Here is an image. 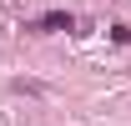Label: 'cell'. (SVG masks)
I'll return each mask as SVG.
<instances>
[{
    "mask_svg": "<svg viewBox=\"0 0 131 126\" xmlns=\"http://www.w3.org/2000/svg\"><path fill=\"white\" fill-rule=\"evenodd\" d=\"M71 25H76V20L66 15V10H50V15H40V20H35L30 30H40V35H46V30H71Z\"/></svg>",
    "mask_w": 131,
    "mask_h": 126,
    "instance_id": "1",
    "label": "cell"
}]
</instances>
